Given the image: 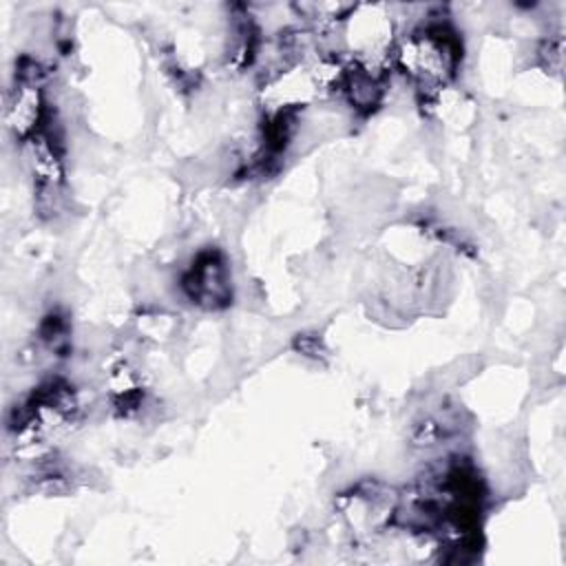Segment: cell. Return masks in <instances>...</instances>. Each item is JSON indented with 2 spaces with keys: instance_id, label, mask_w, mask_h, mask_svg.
Segmentation results:
<instances>
[{
  "instance_id": "6da1fadb",
  "label": "cell",
  "mask_w": 566,
  "mask_h": 566,
  "mask_svg": "<svg viewBox=\"0 0 566 566\" xmlns=\"http://www.w3.org/2000/svg\"><path fill=\"white\" fill-rule=\"evenodd\" d=\"M391 60L405 77L429 95L444 88L455 75L460 44L453 33L442 27L418 29L396 44Z\"/></svg>"
},
{
  "instance_id": "7a4b0ae2",
  "label": "cell",
  "mask_w": 566,
  "mask_h": 566,
  "mask_svg": "<svg viewBox=\"0 0 566 566\" xmlns=\"http://www.w3.org/2000/svg\"><path fill=\"white\" fill-rule=\"evenodd\" d=\"M347 44L354 64L385 77L387 57L391 55V18L378 4L354 7L347 15Z\"/></svg>"
},
{
  "instance_id": "3957f363",
  "label": "cell",
  "mask_w": 566,
  "mask_h": 566,
  "mask_svg": "<svg viewBox=\"0 0 566 566\" xmlns=\"http://www.w3.org/2000/svg\"><path fill=\"white\" fill-rule=\"evenodd\" d=\"M42 69L38 62L22 57L20 71H15V86L7 95L4 122L9 133L18 142H31L42 133L46 117V102L40 88Z\"/></svg>"
},
{
  "instance_id": "277c9868",
  "label": "cell",
  "mask_w": 566,
  "mask_h": 566,
  "mask_svg": "<svg viewBox=\"0 0 566 566\" xmlns=\"http://www.w3.org/2000/svg\"><path fill=\"white\" fill-rule=\"evenodd\" d=\"M184 290L192 303L201 307H223L232 296L230 274L219 252H203L197 256L184 276Z\"/></svg>"
},
{
  "instance_id": "5b68a950",
  "label": "cell",
  "mask_w": 566,
  "mask_h": 566,
  "mask_svg": "<svg viewBox=\"0 0 566 566\" xmlns=\"http://www.w3.org/2000/svg\"><path fill=\"white\" fill-rule=\"evenodd\" d=\"M29 159L33 177L38 181V195L42 199L55 197L64 181V168L60 153L55 150V144L44 133L29 142Z\"/></svg>"
},
{
  "instance_id": "8992f818",
  "label": "cell",
  "mask_w": 566,
  "mask_h": 566,
  "mask_svg": "<svg viewBox=\"0 0 566 566\" xmlns=\"http://www.w3.org/2000/svg\"><path fill=\"white\" fill-rule=\"evenodd\" d=\"M427 104H429V111L438 119H442V122H447L449 126H455V128L469 124L473 119V113H475L473 102L467 95H462L460 91H453L449 86H444L436 93H429Z\"/></svg>"
},
{
  "instance_id": "52a82bcc",
  "label": "cell",
  "mask_w": 566,
  "mask_h": 566,
  "mask_svg": "<svg viewBox=\"0 0 566 566\" xmlns=\"http://www.w3.org/2000/svg\"><path fill=\"white\" fill-rule=\"evenodd\" d=\"M294 347L303 354V356H310V358H323L327 352L323 347V340L318 336H310V334H298V338L294 340Z\"/></svg>"
}]
</instances>
